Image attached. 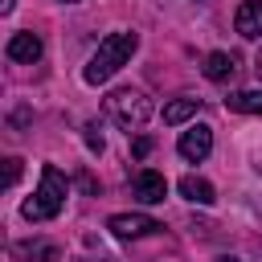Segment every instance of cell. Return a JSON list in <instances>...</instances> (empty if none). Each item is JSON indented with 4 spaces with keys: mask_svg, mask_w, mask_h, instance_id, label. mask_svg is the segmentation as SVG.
I'll list each match as a JSON object with an SVG mask.
<instances>
[{
    "mask_svg": "<svg viewBox=\"0 0 262 262\" xmlns=\"http://www.w3.org/2000/svg\"><path fill=\"white\" fill-rule=\"evenodd\" d=\"M139 49V33H111V37H102L98 41V49H94V57L86 61V70H82V78L90 82V86H102L115 70H123L127 66V57Z\"/></svg>",
    "mask_w": 262,
    "mask_h": 262,
    "instance_id": "cell-1",
    "label": "cell"
},
{
    "mask_svg": "<svg viewBox=\"0 0 262 262\" xmlns=\"http://www.w3.org/2000/svg\"><path fill=\"white\" fill-rule=\"evenodd\" d=\"M66 196H70V180H66L53 164H45L37 192L20 205V213H25V221H53V217L66 209Z\"/></svg>",
    "mask_w": 262,
    "mask_h": 262,
    "instance_id": "cell-2",
    "label": "cell"
},
{
    "mask_svg": "<svg viewBox=\"0 0 262 262\" xmlns=\"http://www.w3.org/2000/svg\"><path fill=\"white\" fill-rule=\"evenodd\" d=\"M102 106H106V119H111V123H119L127 135H131V131H139V127L151 119V98H147L143 90H135V86L111 90Z\"/></svg>",
    "mask_w": 262,
    "mask_h": 262,
    "instance_id": "cell-3",
    "label": "cell"
},
{
    "mask_svg": "<svg viewBox=\"0 0 262 262\" xmlns=\"http://www.w3.org/2000/svg\"><path fill=\"white\" fill-rule=\"evenodd\" d=\"M106 229L115 237H123V242H135V237H147V233H156L164 225L151 221V217H143V213H115V217H106Z\"/></svg>",
    "mask_w": 262,
    "mask_h": 262,
    "instance_id": "cell-4",
    "label": "cell"
},
{
    "mask_svg": "<svg viewBox=\"0 0 262 262\" xmlns=\"http://www.w3.org/2000/svg\"><path fill=\"white\" fill-rule=\"evenodd\" d=\"M176 151L188 160V164H201L209 151H213V127H205V123H192L184 135H180V143H176Z\"/></svg>",
    "mask_w": 262,
    "mask_h": 262,
    "instance_id": "cell-5",
    "label": "cell"
},
{
    "mask_svg": "<svg viewBox=\"0 0 262 262\" xmlns=\"http://www.w3.org/2000/svg\"><path fill=\"white\" fill-rule=\"evenodd\" d=\"M131 196H135L139 205H160V201L168 196V180H164V172H156V168L135 172V180H131Z\"/></svg>",
    "mask_w": 262,
    "mask_h": 262,
    "instance_id": "cell-6",
    "label": "cell"
},
{
    "mask_svg": "<svg viewBox=\"0 0 262 262\" xmlns=\"http://www.w3.org/2000/svg\"><path fill=\"white\" fill-rule=\"evenodd\" d=\"M233 29L246 41H258L262 37V0H242L237 12H233Z\"/></svg>",
    "mask_w": 262,
    "mask_h": 262,
    "instance_id": "cell-7",
    "label": "cell"
},
{
    "mask_svg": "<svg viewBox=\"0 0 262 262\" xmlns=\"http://www.w3.org/2000/svg\"><path fill=\"white\" fill-rule=\"evenodd\" d=\"M41 37L37 33H12L8 37V45H4V53H8V61H25V66H33L37 57H41Z\"/></svg>",
    "mask_w": 262,
    "mask_h": 262,
    "instance_id": "cell-8",
    "label": "cell"
},
{
    "mask_svg": "<svg viewBox=\"0 0 262 262\" xmlns=\"http://www.w3.org/2000/svg\"><path fill=\"white\" fill-rule=\"evenodd\" d=\"M201 74L209 78V82H233V74H237V57L233 53H209L205 57V66H201Z\"/></svg>",
    "mask_w": 262,
    "mask_h": 262,
    "instance_id": "cell-9",
    "label": "cell"
},
{
    "mask_svg": "<svg viewBox=\"0 0 262 262\" xmlns=\"http://www.w3.org/2000/svg\"><path fill=\"white\" fill-rule=\"evenodd\" d=\"M12 254H16V258H29V262H57V258H61V250H57L53 242H41V237H33V242H16Z\"/></svg>",
    "mask_w": 262,
    "mask_h": 262,
    "instance_id": "cell-10",
    "label": "cell"
},
{
    "mask_svg": "<svg viewBox=\"0 0 262 262\" xmlns=\"http://www.w3.org/2000/svg\"><path fill=\"white\" fill-rule=\"evenodd\" d=\"M196 111H201V98H192V94H180V98L164 102V123H168V127H176V123L192 119Z\"/></svg>",
    "mask_w": 262,
    "mask_h": 262,
    "instance_id": "cell-11",
    "label": "cell"
},
{
    "mask_svg": "<svg viewBox=\"0 0 262 262\" xmlns=\"http://www.w3.org/2000/svg\"><path fill=\"white\" fill-rule=\"evenodd\" d=\"M176 188H180V196H184V201H192V205H213V196H217V192H213V184H209L205 176H184Z\"/></svg>",
    "mask_w": 262,
    "mask_h": 262,
    "instance_id": "cell-12",
    "label": "cell"
},
{
    "mask_svg": "<svg viewBox=\"0 0 262 262\" xmlns=\"http://www.w3.org/2000/svg\"><path fill=\"white\" fill-rule=\"evenodd\" d=\"M225 111H237V115H262V90H233L225 98Z\"/></svg>",
    "mask_w": 262,
    "mask_h": 262,
    "instance_id": "cell-13",
    "label": "cell"
},
{
    "mask_svg": "<svg viewBox=\"0 0 262 262\" xmlns=\"http://www.w3.org/2000/svg\"><path fill=\"white\" fill-rule=\"evenodd\" d=\"M16 180H20V160L8 156V160H4V188H12Z\"/></svg>",
    "mask_w": 262,
    "mask_h": 262,
    "instance_id": "cell-14",
    "label": "cell"
},
{
    "mask_svg": "<svg viewBox=\"0 0 262 262\" xmlns=\"http://www.w3.org/2000/svg\"><path fill=\"white\" fill-rule=\"evenodd\" d=\"M82 131H86V147H90V151H102V135H98V123H86Z\"/></svg>",
    "mask_w": 262,
    "mask_h": 262,
    "instance_id": "cell-15",
    "label": "cell"
},
{
    "mask_svg": "<svg viewBox=\"0 0 262 262\" xmlns=\"http://www.w3.org/2000/svg\"><path fill=\"white\" fill-rule=\"evenodd\" d=\"M147 151H151V139H147V135H139V139L131 143V156H135V160H143Z\"/></svg>",
    "mask_w": 262,
    "mask_h": 262,
    "instance_id": "cell-16",
    "label": "cell"
},
{
    "mask_svg": "<svg viewBox=\"0 0 262 262\" xmlns=\"http://www.w3.org/2000/svg\"><path fill=\"white\" fill-rule=\"evenodd\" d=\"M78 184H82V188H86V192H98V184H94V180H90V176H86V172H82V176H78Z\"/></svg>",
    "mask_w": 262,
    "mask_h": 262,
    "instance_id": "cell-17",
    "label": "cell"
},
{
    "mask_svg": "<svg viewBox=\"0 0 262 262\" xmlns=\"http://www.w3.org/2000/svg\"><path fill=\"white\" fill-rule=\"evenodd\" d=\"M12 4H16V0H0V12H12Z\"/></svg>",
    "mask_w": 262,
    "mask_h": 262,
    "instance_id": "cell-18",
    "label": "cell"
},
{
    "mask_svg": "<svg viewBox=\"0 0 262 262\" xmlns=\"http://www.w3.org/2000/svg\"><path fill=\"white\" fill-rule=\"evenodd\" d=\"M78 262H119V258H78Z\"/></svg>",
    "mask_w": 262,
    "mask_h": 262,
    "instance_id": "cell-19",
    "label": "cell"
},
{
    "mask_svg": "<svg viewBox=\"0 0 262 262\" xmlns=\"http://www.w3.org/2000/svg\"><path fill=\"white\" fill-rule=\"evenodd\" d=\"M217 262H242V258H233V254H221V258H217Z\"/></svg>",
    "mask_w": 262,
    "mask_h": 262,
    "instance_id": "cell-20",
    "label": "cell"
},
{
    "mask_svg": "<svg viewBox=\"0 0 262 262\" xmlns=\"http://www.w3.org/2000/svg\"><path fill=\"white\" fill-rule=\"evenodd\" d=\"M254 70H258V78H262V53H258V61H254Z\"/></svg>",
    "mask_w": 262,
    "mask_h": 262,
    "instance_id": "cell-21",
    "label": "cell"
},
{
    "mask_svg": "<svg viewBox=\"0 0 262 262\" xmlns=\"http://www.w3.org/2000/svg\"><path fill=\"white\" fill-rule=\"evenodd\" d=\"M57 4H78V0H57Z\"/></svg>",
    "mask_w": 262,
    "mask_h": 262,
    "instance_id": "cell-22",
    "label": "cell"
}]
</instances>
